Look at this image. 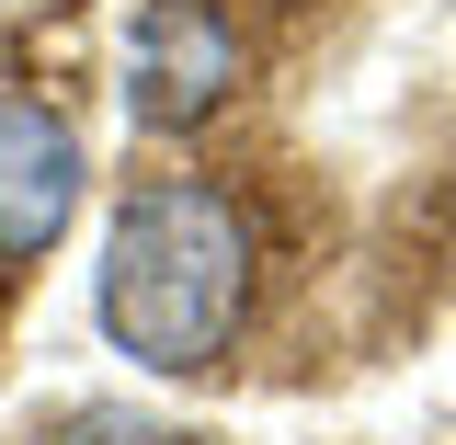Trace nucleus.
Masks as SVG:
<instances>
[{
	"label": "nucleus",
	"mask_w": 456,
	"mask_h": 445,
	"mask_svg": "<svg viewBox=\"0 0 456 445\" xmlns=\"http://www.w3.org/2000/svg\"><path fill=\"white\" fill-rule=\"evenodd\" d=\"M69 445H183V434H160V423H126V411H80V423H69Z\"/></svg>",
	"instance_id": "20e7f679"
},
{
	"label": "nucleus",
	"mask_w": 456,
	"mask_h": 445,
	"mask_svg": "<svg viewBox=\"0 0 456 445\" xmlns=\"http://www.w3.org/2000/svg\"><path fill=\"white\" fill-rule=\"evenodd\" d=\"M228 80H240L228 12H206V0H149L137 12V57H126V114L137 126L183 137V126H206L228 103Z\"/></svg>",
	"instance_id": "f03ea898"
},
{
	"label": "nucleus",
	"mask_w": 456,
	"mask_h": 445,
	"mask_svg": "<svg viewBox=\"0 0 456 445\" xmlns=\"http://www.w3.org/2000/svg\"><path fill=\"white\" fill-rule=\"evenodd\" d=\"M251 309V228L217 183H149L126 194L103 240V332L149 377H206Z\"/></svg>",
	"instance_id": "f257e3e1"
},
{
	"label": "nucleus",
	"mask_w": 456,
	"mask_h": 445,
	"mask_svg": "<svg viewBox=\"0 0 456 445\" xmlns=\"http://www.w3.org/2000/svg\"><path fill=\"white\" fill-rule=\"evenodd\" d=\"M69 206H80V137H69V114L0 92V263L46 251L69 228Z\"/></svg>",
	"instance_id": "7ed1b4c3"
}]
</instances>
